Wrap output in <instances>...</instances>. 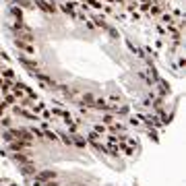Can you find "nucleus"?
Returning a JSON list of instances; mask_svg holds the SVG:
<instances>
[{
	"mask_svg": "<svg viewBox=\"0 0 186 186\" xmlns=\"http://www.w3.org/2000/svg\"><path fill=\"white\" fill-rule=\"evenodd\" d=\"M85 25H87V29H95V25H93L91 21H85Z\"/></svg>",
	"mask_w": 186,
	"mask_h": 186,
	"instance_id": "f8f14e48",
	"label": "nucleus"
},
{
	"mask_svg": "<svg viewBox=\"0 0 186 186\" xmlns=\"http://www.w3.org/2000/svg\"><path fill=\"white\" fill-rule=\"evenodd\" d=\"M93 21H95V27H101V29H108V23H105V19L104 17H95V19H93Z\"/></svg>",
	"mask_w": 186,
	"mask_h": 186,
	"instance_id": "39448f33",
	"label": "nucleus"
},
{
	"mask_svg": "<svg viewBox=\"0 0 186 186\" xmlns=\"http://www.w3.org/2000/svg\"><path fill=\"white\" fill-rule=\"evenodd\" d=\"M35 6H37V8H42L44 12H50V15H54V12H56V4H54V2H50V0H37V2H35Z\"/></svg>",
	"mask_w": 186,
	"mask_h": 186,
	"instance_id": "f257e3e1",
	"label": "nucleus"
},
{
	"mask_svg": "<svg viewBox=\"0 0 186 186\" xmlns=\"http://www.w3.org/2000/svg\"><path fill=\"white\" fill-rule=\"evenodd\" d=\"M161 21L165 25H172V23H174V17H172V15H161Z\"/></svg>",
	"mask_w": 186,
	"mask_h": 186,
	"instance_id": "0eeeda50",
	"label": "nucleus"
},
{
	"mask_svg": "<svg viewBox=\"0 0 186 186\" xmlns=\"http://www.w3.org/2000/svg\"><path fill=\"white\" fill-rule=\"evenodd\" d=\"M0 72H2V77H6V79H12V77H15V72H12L11 68H0Z\"/></svg>",
	"mask_w": 186,
	"mask_h": 186,
	"instance_id": "423d86ee",
	"label": "nucleus"
},
{
	"mask_svg": "<svg viewBox=\"0 0 186 186\" xmlns=\"http://www.w3.org/2000/svg\"><path fill=\"white\" fill-rule=\"evenodd\" d=\"M149 12H151V15H155V17H161V15H163V6H161V4H155V6H151V8H149Z\"/></svg>",
	"mask_w": 186,
	"mask_h": 186,
	"instance_id": "20e7f679",
	"label": "nucleus"
},
{
	"mask_svg": "<svg viewBox=\"0 0 186 186\" xmlns=\"http://www.w3.org/2000/svg\"><path fill=\"white\" fill-rule=\"evenodd\" d=\"M15 46L19 48V50H23V52H27V54L35 56V48L31 46V44H25V42H21V39H15Z\"/></svg>",
	"mask_w": 186,
	"mask_h": 186,
	"instance_id": "f03ea898",
	"label": "nucleus"
},
{
	"mask_svg": "<svg viewBox=\"0 0 186 186\" xmlns=\"http://www.w3.org/2000/svg\"><path fill=\"white\" fill-rule=\"evenodd\" d=\"M11 15L17 19V21H23V8H19L17 4H12V6H11Z\"/></svg>",
	"mask_w": 186,
	"mask_h": 186,
	"instance_id": "7ed1b4c3",
	"label": "nucleus"
},
{
	"mask_svg": "<svg viewBox=\"0 0 186 186\" xmlns=\"http://www.w3.org/2000/svg\"><path fill=\"white\" fill-rule=\"evenodd\" d=\"M85 2H89V4H91L93 8H104V4H101L99 0H85Z\"/></svg>",
	"mask_w": 186,
	"mask_h": 186,
	"instance_id": "6e6552de",
	"label": "nucleus"
},
{
	"mask_svg": "<svg viewBox=\"0 0 186 186\" xmlns=\"http://www.w3.org/2000/svg\"><path fill=\"white\" fill-rule=\"evenodd\" d=\"M139 19H141V15L135 11V12H132V21H139Z\"/></svg>",
	"mask_w": 186,
	"mask_h": 186,
	"instance_id": "9b49d317",
	"label": "nucleus"
},
{
	"mask_svg": "<svg viewBox=\"0 0 186 186\" xmlns=\"http://www.w3.org/2000/svg\"><path fill=\"white\" fill-rule=\"evenodd\" d=\"M0 85H2V79H0Z\"/></svg>",
	"mask_w": 186,
	"mask_h": 186,
	"instance_id": "ddd939ff",
	"label": "nucleus"
},
{
	"mask_svg": "<svg viewBox=\"0 0 186 186\" xmlns=\"http://www.w3.org/2000/svg\"><path fill=\"white\" fill-rule=\"evenodd\" d=\"M149 8H151V2H141V11L143 12H147Z\"/></svg>",
	"mask_w": 186,
	"mask_h": 186,
	"instance_id": "9d476101",
	"label": "nucleus"
},
{
	"mask_svg": "<svg viewBox=\"0 0 186 186\" xmlns=\"http://www.w3.org/2000/svg\"><path fill=\"white\" fill-rule=\"evenodd\" d=\"M108 33L112 35L114 39H118V37H120V33H118V31H116V29H114V27H108Z\"/></svg>",
	"mask_w": 186,
	"mask_h": 186,
	"instance_id": "1a4fd4ad",
	"label": "nucleus"
}]
</instances>
